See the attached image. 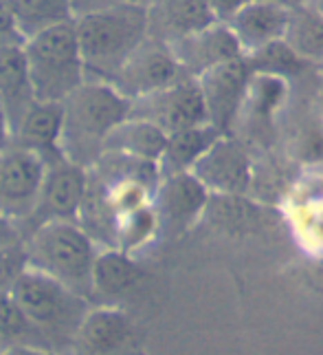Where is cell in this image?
Here are the masks:
<instances>
[{
  "label": "cell",
  "instance_id": "cell-1",
  "mask_svg": "<svg viewBox=\"0 0 323 355\" xmlns=\"http://www.w3.org/2000/svg\"><path fill=\"white\" fill-rule=\"evenodd\" d=\"M158 179L156 164L102 153L91 168H86V192L77 223L97 248H113L119 216L150 205Z\"/></svg>",
  "mask_w": 323,
  "mask_h": 355
},
{
  "label": "cell",
  "instance_id": "cell-2",
  "mask_svg": "<svg viewBox=\"0 0 323 355\" xmlns=\"http://www.w3.org/2000/svg\"><path fill=\"white\" fill-rule=\"evenodd\" d=\"M59 104V153L82 168H91L97 162L110 130L130 115V100L108 82L86 80Z\"/></svg>",
  "mask_w": 323,
  "mask_h": 355
},
{
  "label": "cell",
  "instance_id": "cell-3",
  "mask_svg": "<svg viewBox=\"0 0 323 355\" xmlns=\"http://www.w3.org/2000/svg\"><path fill=\"white\" fill-rule=\"evenodd\" d=\"M86 80L110 82L136 46L147 38L143 7L119 3L73 20Z\"/></svg>",
  "mask_w": 323,
  "mask_h": 355
},
{
  "label": "cell",
  "instance_id": "cell-4",
  "mask_svg": "<svg viewBox=\"0 0 323 355\" xmlns=\"http://www.w3.org/2000/svg\"><path fill=\"white\" fill-rule=\"evenodd\" d=\"M22 239L31 269L91 298L93 265L99 248L77 221L44 223Z\"/></svg>",
  "mask_w": 323,
  "mask_h": 355
},
{
  "label": "cell",
  "instance_id": "cell-5",
  "mask_svg": "<svg viewBox=\"0 0 323 355\" xmlns=\"http://www.w3.org/2000/svg\"><path fill=\"white\" fill-rule=\"evenodd\" d=\"M9 296L42 334L48 349L57 355H71L77 329L93 307L89 298L31 267L20 276Z\"/></svg>",
  "mask_w": 323,
  "mask_h": 355
},
{
  "label": "cell",
  "instance_id": "cell-6",
  "mask_svg": "<svg viewBox=\"0 0 323 355\" xmlns=\"http://www.w3.org/2000/svg\"><path fill=\"white\" fill-rule=\"evenodd\" d=\"M22 55L33 97L40 102H62L86 82L73 20L27 38Z\"/></svg>",
  "mask_w": 323,
  "mask_h": 355
},
{
  "label": "cell",
  "instance_id": "cell-7",
  "mask_svg": "<svg viewBox=\"0 0 323 355\" xmlns=\"http://www.w3.org/2000/svg\"><path fill=\"white\" fill-rule=\"evenodd\" d=\"M86 192V168L57 155L44 162V177L40 183L38 201L27 221L20 223L22 236L38 225L51 221H77Z\"/></svg>",
  "mask_w": 323,
  "mask_h": 355
},
{
  "label": "cell",
  "instance_id": "cell-8",
  "mask_svg": "<svg viewBox=\"0 0 323 355\" xmlns=\"http://www.w3.org/2000/svg\"><path fill=\"white\" fill-rule=\"evenodd\" d=\"M130 117L150 121L165 135L209 124L201 87H198V80L190 76H183L160 91L132 100Z\"/></svg>",
  "mask_w": 323,
  "mask_h": 355
},
{
  "label": "cell",
  "instance_id": "cell-9",
  "mask_svg": "<svg viewBox=\"0 0 323 355\" xmlns=\"http://www.w3.org/2000/svg\"><path fill=\"white\" fill-rule=\"evenodd\" d=\"M185 76L181 71L176 58H174L169 44L160 42L152 35L134 49V51L123 60V64L113 76L108 84L119 91L126 100H139L154 91L169 87Z\"/></svg>",
  "mask_w": 323,
  "mask_h": 355
},
{
  "label": "cell",
  "instance_id": "cell-10",
  "mask_svg": "<svg viewBox=\"0 0 323 355\" xmlns=\"http://www.w3.org/2000/svg\"><path fill=\"white\" fill-rule=\"evenodd\" d=\"M44 162L16 144L0 150V212L18 225L27 221L38 201Z\"/></svg>",
  "mask_w": 323,
  "mask_h": 355
},
{
  "label": "cell",
  "instance_id": "cell-11",
  "mask_svg": "<svg viewBox=\"0 0 323 355\" xmlns=\"http://www.w3.org/2000/svg\"><path fill=\"white\" fill-rule=\"evenodd\" d=\"M196 80L203 93L207 121L222 135H229L231 124L246 100L248 80H251V69H248L244 55L209 69Z\"/></svg>",
  "mask_w": 323,
  "mask_h": 355
},
{
  "label": "cell",
  "instance_id": "cell-12",
  "mask_svg": "<svg viewBox=\"0 0 323 355\" xmlns=\"http://www.w3.org/2000/svg\"><path fill=\"white\" fill-rule=\"evenodd\" d=\"M209 199V190L192 173L160 177L152 197L160 232L178 234L190 230L207 212Z\"/></svg>",
  "mask_w": 323,
  "mask_h": 355
},
{
  "label": "cell",
  "instance_id": "cell-13",
  "mask_svg": "<svg viewBox=\"0 0 323 355\" xmlns=\"http://www.w3.org/2000/svg\"><path fill=\"white\" fill-rule=\"evenodd\" d=\"M190 173L203 183L209 194L240 197L251 186V159L238 141L229 135H220Z\"/></svg>",
  "mask_w": 323,
  "mask_h": 355
},
{
  "label": "cell",
  "instance_id": "cell-14",
  "mask_svg": "<svg viewBox=\"0 0 323 355\" xmlns=\"http://www.w3.org/2000/svg\"><path fill=\"white\" fill-rule=\"evenodd\" d=\"M134 340V327L121 307H93L73 340L71 355H126Z\"/></svg>",
  "mask_w": 323,
  "mask_h": 355
},
{
  "label": "cell",
  "instance_id": "cell-15",
  "mask_svg": "<svg viewBox=\"0 0 323 355\" xmlns=\"http://www.w3.org/2000/svg\"><path fill=\"white\" fill-rule=\"evenodd\" d=\"M169 49L181 71L190 78H198L218 64L242 58V49L225 22H211L209 27L172 42Z\"/></svg>",
  "mask_w": 323,
  "mask_h": 355
},
{
  "label": "cell",
  "instance_id": "cell-16",
  "mask_svg": "<svg viewBox=\"0 0 323 355\" xmlns=\"http://www.w3.org/2000/svg\"><path fill=\"white\" fill-rule=\"evenodd\" d=\"M288 16V0H253V3L244 5L235 16H231L225 24L238 40L242 55H251L266 44L284 38Z\"/></svg>",
  "mask_w": 323,
  "mask_h": 355
},
{
  "label": "cell",
  "instance_id": "cell-17",
  "mask_svg": "<svg viewBox=\"0 0 323 355\" xmlns=\"http://www.w3.org/2000/svg\"><path fill=\"white\" fill-rule=\"evenodd\" d=\"M141 278L143 272L134 256L115 248H99L93 265L89 300L97 307H121L123 300L130 298L132 291L139 287Z\"/></svg>",
  "mask_w": 323,
  "mask_h": 355
},
{
  "label": "cell",
  "instance_id": "cell-18",
  "mask_svg": "<svg viewBox=\"0 0 323 355\" xmlns=\"http://www.w3.org/2000/svg\"><path fill=\"white\" fill-rule=\"evenodd\" d=\"M147 35L172 44L216 22L209 0H154L145 9Z\"/></svg>",
  "mask_w": 323,
  "mask_h": 355
},
{
  "label": "cell",
  "instance_id": "cell-19",
  "mask_svg": "<svg viewBox=\"0 0 323 355\" xmlns=\"http://www.w3.org/2000/svg\"><path fill=\"white\" fill-rule=\"evenodd\" d=\"M62 137V104L33 100L11 128V144L38 155L48 162L59 153Z\"/></svg>",
  "mask_w": 323,
  "mask_h": 355
},
{
  "label": "cell",
  "instance_id": "cell-20",
  "mask_svg": "<svg viewBox=\"0 0 323 355\" xmlns=\"http://www.w3.org/2000/svg\"><path fill=\"white\" fill-rule=\"evenodd\" d=\"M167 141V135L158 126L139 117H126L110 130L104 141V153H117L139 162L158 164Z\"/></svg>",
  "mask_w": 323,
  "mask_h": 355
},
{
  "label": "cell",
  "instance_id": "cell-21",
  "mask_svg": "<svg viewBox=\"0 0 323 355\" xmlns=\"http://www.w3.org/2000/svg\"><path fill=\"white\" fill-rule=\"evenodd\" d=\"M220 135L222 132L211 124L169 132L163 155H160L158 164H156L158 175L167 177V175H176V173H190L198 159L207 153V148L220 137Z\"/></svg>",
  "mask_w": 323,
  "mask_h": 355
},
{
  "label": "cell",
  "instance_id": "cell-22",
  "mask_svg": "<svg viewBox=\"0 0 323 355\" xmlns=\"http://www.w3.org/2000/svg\"><path fill=\"white\" fill-rule=\"evenodd\" d=\"M33 100L35 97L31 91L27 64H24L22 44L0 49V106L5 108L11 128Z\"/></svg>",
  "mask_w": 323,
  "mask_h": 355
},
{
  "label": "cell",
  "instance_id": "cell-23",
  "mask_svg": "<svg viewBox=\"0 0 323 355\" xmlns=\"http://www.w3.org/2000/svg\"><path fill=\"white\" fill-rule=\"evenodd\" d=\"M286 46L306 64L323 62V14L313 5H290L284 38Z\"/></svg>",
  "mask_w": 323,
  "mask_h": 355
},
{
  "label": "cell",
  "instance_id": "cell-24",
  "mask_svg": "<svg viewBox=\"0 0 323 355\" xmlns=\"http://www.w3.org/2000/svg\"><path fill=\"white\" fill-rule=\"evenodd\" d=\"M22 40L73 20L68 0H7Z\"/></svg>",
  "mask_w": 323,
  "mask_h": 355
},
{
  "label": "cell",
  "instance_id": "cell-25",
  "mask_svg": "<svg viewBox=\"0 0 323 355\" xmlns=\"http://www.w3.org/2000/svg\"><path fill=\"white\" fill-rule=\"evenodd\" d=\"M160 234L158 216L154 205H143L139 210H132L128 214L119 216L115 225V241L113 248L121 250L130 256H136L143 248H147Z\"/></svg>",
  "mask_w": 323,
  "mask_h": 355
},
{
  "label": "cell",
  "instance_id": "cell-26",
  "mask_svg": "<svg viewBox=\"0 0 323 355\" xmlns=\"http://www.w3.org/2000/svg\"><path fill=\"white\" fill-rule=\"evenodd\" d=\"M16 347L48 349L42 334L24 315V311L14 302V298L9 293H3L0 296V349L7 351Z\"/></svg>",
  "mask_w": 323,
  "mask_h": 355
},
{
  "label": "cell",
  "instance_id": "cell-27",
  "mask_svg": "<svg viewBox=\"0 0 323 355\" xmlns=\"http://www.w3.org/2000/svg\"><path fill=\"white\" fill-rule=\"evenodd\" d=\"M29 269L27 248H24V239H18L14 243L0 248V296L11 293L16 287L20 276Z\"/></svg>",
  "mask_w": 323,
  "mask_h": 355
},
{
  "label": "cell",
  "instance_id": "cell-28",
  "mask_svg": "<svg viewBox=\"0 0 323 355\" xmlns=\"http://www.w3.org/2000/svg\"><path fill=\"white\" fill-rule=\"evenodd\" d=\"M24 40L16 27L14 14H11L7 0H0V49L5 46H20Z\"/></svg>",
  "mask_w": 323,
  "mask_h": 355
},
{
  "label": "cell",
  "instance_id": "cell-29",
  "mask_svg": "<svg viewBox=\"0 0 323 355\" xmlns=\"http://www.w3.org/2000/svg\"><path fill=\"white\" fill-rule=\"evenodd\" d=\"M119 3H126V0H68V7H71L73 20H75L82 16L95 14V11H104L108 7H115Z\"/></svg>",
  "mask_w": 323,
  "mask_h": 355
},
{
  "label": "cell",
  "instance_id": "cell-30",
  "mask_svg": "<svg viewBox=\"0 0 323 355\" xmlns=\"http://www.w3.org/2000/svg\"><path fill=\"white\" fill-rule=\"evenodd\" d=\"M248 3H253V0H209V7L216 22H227Z\"/></svg>",
  "mask_w": 323,
  "mask_h": 355
},
{
  "label": "cell",
  "instance_id": "cell-31",
  "mask_svg": "<svg viewBox=\"0 0 323 355\" xmlns=\"http://www.w3.org/2000/svg\"><path fill=\"white\" fill-rule=\"evenodd\" d=\"M22 239V232H20V225L16 221H11L9 216H5L0 212V248H5V245L14 243Z\"/></svg>",
  "mask_w": 323,
  "mask_h": 355
},
{
  "label": "cell",
  "instance_id": "cell-32",
  "mask_svg": "<svg viewBox=\"0 0 323 355\" xmlns=\"http://www.w3.org/2000/svg\"><path fill=\"white\" fill-rule=\"evenodd\" d=\"M9 144H11V124L5 108L0 106V150H5Z\"/></svg>",
  "mask_w": 323,
  "mask_h": 355
},
{
  "label": "cell",
  "instance_id": "cell-33",
  "mask_svg": "<svg viewBox=\"0 0 323 355\" xmlns=\"http://www.w3.org/2000/svg\"><path fill=\"white\" fill-rule=\"evenodd\" d=\"M0 355H57V353L48 349H35V347H16V349L3 351Z\"/></svg>",
  "mask_w": 323,
  "mask_h": 355
},
{
  "label": "cell",
  "instance_id": "cell-34",
  "mask_svg": "<svg viewBox=\"0 0 323 355\" xmlns=\"http://www.w3.org/2000/svg\"><path fill=\"white\" fill-rule=\"evenodd\" d=\"M313 280H315V285H317L319 289H323V263L317 265V267L313 269Z\"/></svg>",
  "mask_w": 323,
  "mask_h": 355
},
{
  "label": "cell",
  "instance_id": "cell-35",
  "mask_svg": "<svg viewBox=\"0 0 323 355\" xmlns=\"http://www.w3.org/2000/svg\"><path fill=\"white\" fill-rule=\"evenodd\" d=\"M126 3H130V5H136V7H143V9H147L150 7L154 0H126Z\"/></svg>",
  "mask_w": 323,
  "mask_h": 355
},
{
  "label": "cell",
  "instance_id": "cell-36",
  "mask_svg": "<svg viewBox=\"0 0 323 355\" xmlns=\"http://www.w3.org/2000/svg\"><path fill=\"white\" fill-rule=\"evenodd\" d=\"M313 7H315V9H319L321 14H323V0H313Z\"/></svg>",
  "mask_w": 323,
  "mask_h": 355
},
{
  "label": "cell",
  "instance_id": "cell-37",
  "mask_svg": "<svg viewBox=\"0 0 323 355\" xmlns=\"http://www.w3.org/2000/svg\"><path fill=\"white\" fill-rule=\"evenodd\" d=\"M0 353H3V349H0Z\"/></svg>",
  "mask_w": 323,
  "mask_h": 355
}]
</instances>
